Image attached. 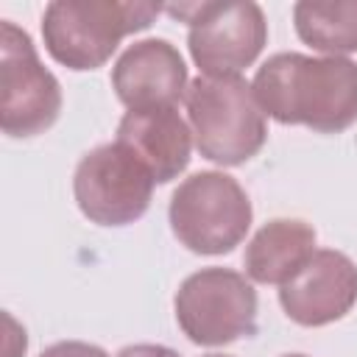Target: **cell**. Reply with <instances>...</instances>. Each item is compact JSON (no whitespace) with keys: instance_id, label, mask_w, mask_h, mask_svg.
<instances>
[{"instance_id":"6da1fadb","label":"cell","mask_w":357,"mask_h":357,"mask_svg":"<svg viewBox=\"0 0 357 357\" xmlns=\"http://www.w3.org/2000/svg\"><path fill=\"white\" fill-rule=\"evenodd\" d=\"M251 89L262 112L282 126L340 134L357 123V64L346 56L273 53Z\"/></svg>"},{"instance_id":"7a4b0ae2","label":"cell","mask_w":357,"mask_h":357,"mask_svg":"<svg viewBox=\"0 0 357 357\" xmlns=\"http://www.w3.org/2000/svg\"><path fill=\"white\" fill-rule=\"evenodd\" d=\"M162 11L165 6L145 0H53L42 14V39L67 70H98L128 33L145 31Z\"/></svg>"},{"instance_id":"3957f363","label":"cell","mask_w":357,"mask_h":357,"mask_svg":"<svg viewBox=\"0 0 357 357\" xmlns=\"http://www.w3.org/2000/svg\"><path fill=\"white\" fill-rule=\"evenodd\" d=\"M187 117L204 159L237 167L257 156L268 139L265 112L240 75H198L187 86Z\"/></svg>"},{"instance_id":"277c9868","label":"cell","mask_w":357,"mask_h":357,"mask_svg":"<svg viewBox=\"0 0 357 357\" xmlns=\"http://www.w3.org/2000/svg\"><path fill=\"white\" fill-rule=\"evenodd\" d=\"M167 218L187 251L218 257L245 240L254 209L237 178L223 170H198L173 190Z\"/></svg>"},{"instance_id":"5b68a950","label":"cell","mask_w":357,"mask_h":357,"mask_svg":"<svg viewBox=\"0 0 357 357\" xmlns=\"http://www.w3.org/2000/svg\"><path fill=\"white\" fill-rule=\"evenodd\" d=\"M165 11L190 25L187 47L201 75H240L268 42L265 14L251 0L178 3L165 6Z\"/></svg>"},{"instance_id":"8992f818","label":"cell","mask_w":357,"mask_h":357,"mask_svg":"<svg viewBox=\"0 0 357 357\" xmlns=\"http://www.w3.org/2000/svg\"><path fill=\"white\" fill-rule=\"evenodd\" d=\"M176 321L195 346H229L257 332V290L231 268H201L176 293Z\"/></svg>"},{"instance_id":"52a82bcc","label":"cell","mask_w":357,"mask_h":357,"mask_svg":"<svg viewBox=\"0 0 357 357\" xmlns=\"http://www.w3.org/2000/svg\"><path fill=\"white\" fill-rule=\"evenodd\" d=\"M61 112V84L39 61L31 36L11 20L0 22V126L28 139L47 131Z\"/></svg>"},{"instance_id":"ba28073f","label":"cell","mask_w":357,"mask_h":357,"mask_svg":"<svg viewBox=\"0 0 357 357\" xmlns=\"http://www.w3.org/2000/svg\"><path fill=\"white\" fill-rule=\"evenodd\" d=\"M153 187V176L120 142L92 148L73 173L75 204L98 226H128L139 220L151 206Z\"/></svg>"},{"instance_id":"9c48e42d","label":"cell","mask_w":357,"mask_h":357,"mask_svg":"<svg viewBox=\"0 0 357 357\" xmlns=\"http://www.w3.org/2000/svg\"><path fill=\"white\" fill-rule=\"evenodd\" d=\"M284 315L298 326H326L357 304V265L335 248L315 254L279 287Z\"/></svg>"},{"instance_id":"30bf717a","label":"cell","mask_w":357,"mask_h":357,"mask_svg":"<svg viewBox=\"0 0 357 357\" xmlns=\"http://www.w3.org/2000/svg\"><path fill=\"white\" fill-rule=\"evenodd\" d=\"M187 64L167 39H139L112 67V89L128 112L176 106L187 98Z\"/></svg>"},{"instance_id":"8fae6325","label":"cell","mask_w":357,"mask_h":357,"mask_svg":"<svg viewBox=\"0 0 357 357\" xmlns=\"http://www.w3.org/2000/svg\"><path fill=\"white\" fill-rule=\"evenodd\" d=\"M126 151H131L156 184H170L178 178L192 153V128L176 112V106L162 109H131L117 123V137Z\"/></svg>"},{"instance_id":"7c38bea8","label":"cell","mask_w":357,"mask_h":357,"mask_svg":"<svg viewBox=\"0 0 357 357\" xmlns=\"http://www.w3.org/2000/svg\"><path fill=\"white\" fill-rule=\"evenodd\" d=\"M315 254V229L298 218L268 220L245 245V276L257 284H284Z\"/></svg>"},{"instance_id":"4fadbf2b","label":"cell","mask_w":357,"mask_h":357,"mask_svg":"<svg viewBox=\"0 0 357 357\" xmlns=\"http://www.w3.org/2000/svg\"><path fill=\"white\" fill-rule=\"evenodd\" d=\"M293 25L298 39L318 53H357V0H298Z\"/></svg>"},{"instance_id":"5bb4252c","label":"cell","mask_w":357,"mask_h":357,"mask_svg":"<svg viewBox=\"0 0 357 357\" xmlns=\"http://www.w3.org/2000/svg\"><path fill=\"white\" fill-rule=\"evenodd\" d=\"M39 357H109L100 346L84 340H59L39 351Z\"/></svg>"},{"instance_id":"9a60e30c","label":"cell","mask_w":357,"mask_h":357,"mask_svg":"<svg viewBox=\"0 0 357 357\" xmlns=\"http://www.w3.org/2000/svg\"><path fill=\"white\" fill-rule=\"evenodd\" d=\"M114 357H178V354L159 343H134V346L120 349Z\"/></svg>"},{"instance_id":"2e32d148","label":"cell","mask_w":357,"mask_h":357,"mask_svg":"<svg viewBox=\"0 0 357 357\" xmlns=\"http://www.w3.org/2000/svg\"><path fill=\"white\" fill-rule=\"evenodd\" d=\"M282 357H307V354H282Z\"/></svg>"},{"instance_id":"e0dca14e","label":"cell","mask_w":357,"mask_h":357,"mask_svg":"<svg viewBox=\"0 0 357 357\" xmlns=\"http://www.w3.org/2000/svg\"><path fill=\"white\" fill-rule=\"evenodd\" d=\"M206 357H226V354H206Z\"/></svg>"}]
</instances>
